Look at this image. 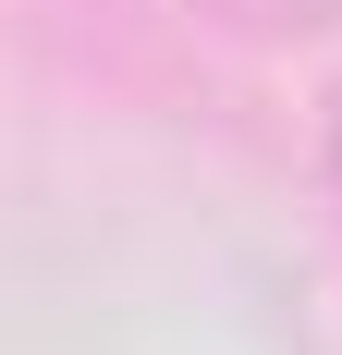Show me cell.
I'll return each mask as SVG.
<instances>
[{"instance_id":"6da1fadb","label":"cell","mask_w":342,"mask_h":355,"mask_svg":"<svg viewBox=\"0 0 342 355\" xmlns=\"http://www.w3.org/2000/svg\"><path fill=\"white\" fill-rule=\"evenodd\" d=\"M208 12H233L244 37H318V25H342V0H208Z\"/></svg>"},{"instance_id":"7a4b0ae2","label":"cell","mask_w":342,"mask_h":355,"mask_svg":"<svg viewBox=\"0 0 342 355\" xmlns=\"http://www.w3.org/2000/svg\"><path fill=\"white\" fill-rule=\"evenodd\" d=\"M330 184H342V86H330Z\"/></svg>"}]
</instances>
